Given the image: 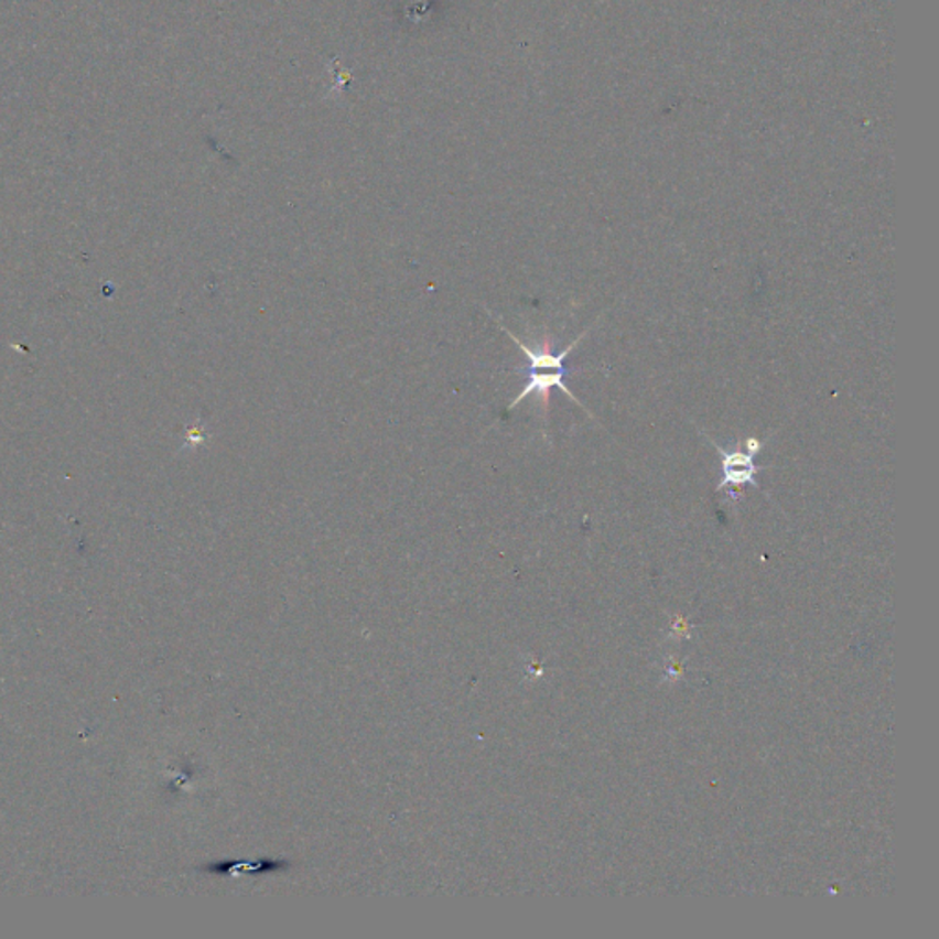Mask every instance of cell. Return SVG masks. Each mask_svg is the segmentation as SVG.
Here are the masks:
<instances>
[{"mask_svg": "<svg viewBox=\"0 0 939 939\" xmlns=\"http://www.w3.org/2000/svg\"><path fill=\"white\" fill-rule=\"evenodd\" d=\"M714 446L717 454L721 455V472H723V477L715 486V490H723L726 486L740 488L743 485H753L754 488L762 490V486L756 481V474L764 472L765 468L754 465V457L759 454V450L764 449L765 441L762 443L758 438H748L743 443V449L740 444L732 452H726L725 449H721L715 443Z\"/></svg>", "mask_w": 939, "mask_h": 939, "instance_id": "cell-1", "label": "cell"}, {"mask_svg": "<svg viewBox=\"0 0 939 939\" xmlns=\"http://www.w3.org/2000/svg\"><path fill=\"white\" fill-rule=\"evenodd\" d=\"M568 373L565 371H552V373H538V371H529V380L525 384L524 389L519 391L518 397L510 402L508 406V411L516 410L521 402H524L527 397L530 395H536L538 400H540L541 410H543V417H547V410H549V400H551V389H560L562 393L568 395L569 399L573 400L574 404H579L582 410L587 411L582 402H580L576 397H574L573 391L565 386L563 382V377H565ZM590 413V411H587ZM591 415V413H590ZM593 417V415H591Z\"/></svg>", "mask_w": 939, "mask_h": 939, "instance_id": "cell-2", "label": "cell"}]
</instances>
